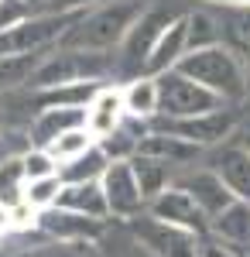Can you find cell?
Instances as JSON below:
<instances>
[{
	"instance_id": "1",
	"label": "cell",
	"mask_w": 250,
	"mask_h": 257,
	"mask_svg": "<svg viewBox=\"0 0 250 257\" xmlns=\"http://www.w3.org/2000/svg\"><path fill=\"white\" fill-rule=\"evenodd\" d=\"M144 11H148L144 0H106L93 11H86L72 24V31L65 35L62 45L89 48V52H116L131 35V28L144 18Z\"/></svg>"
},
{
	"instance_id": "2",
	"label": "cell",
	"mask_w": 250,
	"mask_h": 257,
	"mask_svg": "<svg viewBox=\"0 0 250 257\" xmlns=\"http://www.w3.org/2000/svg\"><path fill=\"white\" fill-rule=\"evenodd\" d=\"M113 69L116 55H110V52L58 45V48L41 55L28 89H55V86H69V82H106Z\"/></svg>"
},
{
	"instance_id": "3",
	"label": "cell",
	"mask_w": 250,
	"mask_h": 257,
	"mask_svg": "<svg viewBox=\"0 0 250 257\" xmlns=\"http://www.w3.org/2000/svg\"><path fill=\"white\" fill-rule=\"evenodd\" d=\"M178 72H185L189 79L202 82L226 103H240L247 99V62L226 45H209V48H192L185 59L178 62Z\"/></svg>"
},
{
	"instance_id": "4",
	"label": "cell",
	"mask_w": 250,
	"mask_h": 257,
	"mask_svg": "<svg viewBox=\"0 0 250 257\" xmlns=\"http://www.w3.org/2000/svg\"><path fill=\"white\" fill-rule=\"evenodd\" d=\"M158 86H161V117L165 120L199 117V113H212V110L230 106L226 99H219L212 89H206L202 82H195V79H189L178 69L161 72L158 76Z\"/></svg>"
},
{
	"instance_id": "5",
	"label": "cell",
	"mask_w": 250,
	"mask_h": 257,
	"mask_svg": "<svg viewBox=\"0 0 250 257\" xmlns=\"http://www.w3.org/2000/svg\"><path fill=\"white\" fill-rule=\"evenodd\" d=\"M35 230H38L45 240H55V243L96 247L110 226H106V219L82 216V213L62 209V206H48V209H41V213H38V219H35Z\"/></svg>"
},
{
	"instance_id": "6",
	"label": "cell",
	"mask_w": 250,
	"mask_h": 257,
	"mask_svg": "<svg viewBox=\"0 0 250 257\" xmlns=\"http://www.w3.org/2000/svg\"><path fill=\"white\" fill-rule=\"evenodd\" d=\"M123 226L158 257H199V240L202 237H195V233L182 230V226H172V223L151 216V213L127 219Z\"/></svg>"
},
{
	"instance_id": "7",
	"label": "cell",
	"mask_w": 250,
	"mask_h": 257,
	"mask_svg": "<svg viewBox=\"0 0 250 257\" xmlns=\"http://www.w3.org/2000/svg\"><path fill=\"white\" fill-rule=\"evenodd\" d=\"M168 21H172L168 11L148 7L144 18L131 28V35L123 38L120 48H116V69H120L127 79H134V76H141V72L148 69V59H151V52H154V45H158V38H161V31L168 28Z\"/></svg>"
},
{
	"instance_id": "8",
	"label": "cell",
	"mask_w": 250,
	"mask_h": 257,
	"mask_svg": "<svg viewBox=\"0 0 250 257\" xmlns=\"http://www.w3.org/2000/svg\"><path fill=\"white\" fill-rule=\"evenodd\" d=\"M99 182H103V192H106L110 219L127 223V219L148 213V199H144V189L137 182L134 161H110Z\"/></svg>"
},
{
	"instance_id": "9",
	"label": "cell",
	"mask_w": 250,
	"mask_h": 257,
	"mask_svg": "<svg viewBox=\"0 0 250 257\" xmlns=\"http://www.w3.org/2000/svg\"><path fill=\"white\" fill-rule=\"evenodd\" d=\"M236 123L240 117L233 113L230 106H223V110H212V113H199V117H182V120H165L158 117L154 127H161V131H172L178 138L192 141L195 148H223L226 141L236 134Z\"/></svg>"
},
{
	"instance_id": "10",
	"label": "cell",
	"mask_w": 250,
	"mask_h": 257,
	"mask_svg": "<svg viewBox=\"0 0 250 257\" xmlns=\"http://www.w3.org/2000/svg\"><path fill=\"white\" fill-rule=\"evenodd\" d=\"M148 213L158 216V219H165V223H172V226L189 230V233H195V237H209V216L202 213V206H199L178 182L168 185L158 199H151Z\"/></svg>"
},
{
	"instance_id": "11",
	"label": "cell",
	"mask_w": 250,
	"mask_h": 257,
	"mask_svg": "<svg viewBox=\"0 0 250 257\" xmlns=\"http://www.w3.org/2000/svg\"><path fill=\"white\" fill-rule=\"evenodd\" d=\"M175 182H178V185H182V189H185V192L202 206V213H206L209 219L219 216L233 199H236L230 192V185L223 182V175H219L212 165H209V168H195V165H189L185 172H178Z\"/></svg>"
},
{
	"instance_id": "12",
	"label": "cell",
	"mask_w": 250,
	"mask_h": 257,
	"mask_svg": "<svg viewBox=\"0 0 250 257\" xmlns=\"http://www.w3.org/2000/svg\"><path fill=\"white\" fill-rule=\"evenodd\" d=\"M86 127V106H38L28 123V144L48 148L55 138Z\"/></svg>"
},
{
	"instance_id": "13",
	"label": "cell",
	"mask_w": 250,
	"mask_h": 257,
	"mask_svg": "<svg viewBox=\"0 0 250 257\" xmlns=\"http://www.w3.org/2000/svg\"><path fill=\"white\" fill-rule=\"evenodd\" d=\"M127 123V106H123V93L120 86H103L96 96L86 103V131L96 141L110 138L113 131H120Z\"/></svg>"
},
{
	"instance_id": "14",
	"label": "cell",
	"mask_w": 250,
	"mask_h": 257,
	"mask_svg": "<svg viewBox=\"0 0 250 257\" xmlns=\"http://www.w3.org/2000/svg\"><path fill=\"white\" fill-rule=\"evenodd\" d=\"M189 55V18L185 14H178V18L168 21V28L161 31V38L154 45L151 59H148V69L144 72H151V76H161V72H168V69H178V62Z\"/></svg>"
},
{
	"instance_id": "15",
	"label": "cell",
	"mask_w": 250,
	"mask_h": 257,
	"mask_svg": "<svg viewBox=\"0 0 250 257\" xmlns=\"http://www.w3.org/2000/svg\"><path fill=\"white\" fill-rule=\"evenodd\" d=\"M137 155H148V158H158L165 161V165H195V158L202 155V148H195L192 141L178 138L172 131H161V127H151L144 138H141V148H137Z\"/></svg>"
},
{
	"instance_id": "16",
	"label": "cell",
	"mask_w": 250,
	"mask_h": 257,
	"mask_svg": "<svg viewBox=\"0 0 250 257\" xmlns=\"http://www.w3.org/2000/svg\"><path fill=\"white\" fill-rule=\"evenodd\" d=\"M212 168L223 175V182L230 185L233 196L250 202V148L243 141H226V144L216 151Z\"/></svg>"
},
{
	"instance_id": "17",
	"label": "cell",
	"mask_w": 250,
	"mask_h": 257,
	"mask_svg": "<svg viewBox=\"0 0 250 257\" xmlns=\"http://www.w3.org/2000/svg\"><path fill=\"white\" fill-rule=\"evenodd\" d=\"M120 93H123V106H127V117L131 120L151 123V120L161 117V86H158V76L141 72V76L123 82Z\"/></svg>"
},
{
	"instance_id": "18",
	"label": "cell",
	"mask_w": 250,
	"mask_h": 257,
	"mask_svg": "<svg viewBox=\"0 0 250 257\" xmlns=\"http://www.w3.org/2000/svg\"><path fill=\"white\" fill-rule=\"evenodd\" d=\"M55 206L72 209V213H82V216L110 219V206H106L103 182H62V192H58Z\"/></svg>"
},
{
	"instance_id": "19",
	"label": "cell",
	"mask_w": 250,
	"mask_h": 257,
	"mask_svg": "<svg viewBox=\"0 0 250 257\" xmlns=\"http://www.w3.org/2000/svg\"><path fill=\"white\" fill-rule=\"evenodd\" d=\"M209 233L230 247H250V202L243 199H233L230 206L209 219Z\"/></svg>"
},
{
	"instance_id": "20",
	"label": "cell",
	"mask_w": 250,
	"mask_h": 257,
	"mask_svg": "<svg viewBox=\"0 0 250 257\" xmlns=\"http://www.w3.org/2000/svg\"><path fill=\"white\" fill-rule=\"evenodd\" d=\"M219 21V41L236 52L240 59H250V7H209Z\"/></svg>"
},
{
	"instance_id": "21",
	"label": "cell",
	"mask_w": 250,
	"mask_h": 257,
	"mask_svg": "<svg viewBox=\"0 0 250 257\" xmlns=\"http://www.w3.org/2000/svg\"><path fill=\"white\" fill-rule=\"evenodd\" d=\"M134 172H137V182H141V189H144V199H148V206H151V199H158L168 185H175V168L172 165H165V161L158 158H148V155H134Z\"/></svg>"
},
{
	"instance_id": "22",
	"label": "cell",
	"mask_w": 250,
	"mask_h": 257,
	"mask_svg": "<svg viewBox=\"0 0 250 257\" xmlns=\"http://www.w3.org/2000/svg\"><path fill=\"white\" fill-rule=\"evenodd\" d=\"M106 165H110V155L96 144V148H89L86 155H79L76 161L62 165L58 175H62V182H99L103 172H106Z\"/></svg>"
},
{
	"instance_id": "23",
	"label": "cell",
	"mask_w": 250,
	"mask_h": 257,
	"mask_svg": "<svg viewBox=\"0 0 250 257\" xmlns=\"http://www.w3.org/2000/svg\"><path fill=\"white\" fill-rule=\"evenodd\" d=\"M96 247H99L103 257H158V254H151V250H148L123 223H120L116 230H106Z\"/></svg>"
},
{
	"instance_id": "24",
	"label": "cell",
	"mask_w": 250,
	"mask_h": 257,
	"mask_svg": "<svg viewBox=\"0 0 250 257\" xmlns=\"http://www.w3.org/2000/svg\"><path fill=\"white\" fill-rule=\"evenodd\" d=\"M185 18H189V52H192V48L223 45V41H219V21H216V14H212L206 4L195 7V11H189Z\"/></svg>"
},
{
	"instance_id": "25",
	"label": "cell",
	"mask_w": 250,
	"mask_h": 257,
	"mask_svg": "<svg viewBox=\"0 0 250 257\" xmlns=\"http://www.w3.org/2000/svg\"><path fill=\"white\" fill-rule=\"evenodd\" d=\"M99 141L86 131V127H76V131H69V134H62V138H55L52 144H48V155L58 161V168L62 165H69V161H76L79 155H86L89 148H96Z\"/></svg>"
},
{
	"instance_id": "26",
	"label": "cell",
	"mask_w": 250,
	"mask_h": 257,
	"mask_svg": "<svg viewBox=\"0 0 250 257\" xmlns=\"http://www.w3.org/2000/svg\"><path fill=\"white\" fill-rule=\"evenodd\" d=\"M24 185H28V175H24L21 155L0 161V202H7V206H24Z\"/></svg>"
},
{
	"instance_id": "27",
	"label": "cell",
	"mask_w": 250,
	"mask_h": 257,
	"mask_svg": "<svg viewBox=\"0 0 250 257\" xmlns=\"http://www.w3.org/2000/svg\"><path fill=\"white\" fill-rule=\"evenodd\" d=\"M58 192H62V175H48V178H31L28 185H24V206L28 209H48V206H55L58 202Z\"/></svg>"
},
{
	"instance_id": "28",
	"label": "cell",
	"mask_w": 250,
	"mask_h": 257,
	"mask_svg": "<svg viewBox=\"0 0 250 257\" xmlns=\"http://www.w3.org/2000/svg\"><path fill=\"white\" fill-rule=\"evenodd\" d=\"M21 165H24V175H28V182H31V178L58 175V161L48 155V148H35V144H28V148L21 151Z\"/></svg>"
},
{
	"instance_id": "29",
	"label": "cell",
	"mask_w": 250,
	"mask_h": 257,
	"mask_svg": "<svg viewBox=\"0 0 250 257\" xmlns=\"http://www.w3.org/2000/svg\"><path fill=\"white\" fill-rule=\"evenodd\" d=\"M35 11H31V4L28 0H0V35L4 31H11V28H18L24 18H31Z\"/></svg>"
},
{
	"instance_id": "30",
	"label": "cell",
	"mask_w": 250,
	"mask_h": 257,
	"mask_svg": "<svg viewBox=\"0 0 250 257\" xmlns=\"http://www.w3.org/2000/svg\"><path fill=\"white\" fill-rule=\"evenodd\" d=\"M99 4H106V0H48L45 11H55V14H86V11H93Z\"/></svg>"
},
{
	"instance_id": "31",
	"label": "cell",
	"mask_w": 250,
	"mask_h": 257,
	"mask_svg": "<svg viewBox=\"0 0 250 257\" xmlns=\"http://www.w3.org/2000/svg\"><path fill=\"white\" fill-rule=\"evenodd\" d=\"M199 257H240V250L230 247V243H223V240H216L209 233V237L199 240Z\"/></svg>"
},
{
	"instance_id": "32",
	"label": "cell",
	"mask_w": 250,
	"mask_h": 257,
	"mask_svg": "<svg viewBox=\"0 0 250 257\" xmlns=\"http://www.w3.org/2000/svg\"><path fill=\"white\" fill-rule=\"evenodd\" d=\"M31 257H86V254H82V247H76V243H55V240H48L45 247L31 250Z\"/></svg>"
},
{
	"instance_id": "33",
	"label": "cell",
	"mask_w": 250,
	"mask_h": 257,
	"mask_svg": "<svg viewBox=\"0 0 250 257\" xmlns=\"http://www.w3.org/2000/svg\"><path fill=\"white\" fill-rule=\"evenodd\" d=\"M206 7H250V0H199Z\"/></svg>"
},
{
	"instance_id": "34",
	"label": "cell",
	"mask_w": 250,
	"mask_h": 257,
	"mask_svg": "<svg viewBox=\"0 0 250 257\" xmlns=\"http://www.w3.org/2000/svg\"><path fill=\"white\" fill-rule=\"evenodd\" d=\"M7 158H14V155H11V151L4 148V138H0V161H7Z\"/></svg>"
},
{
	"instance_id": "35",
	"label": "cell",
	"mask_w": 250,
	"mask_h": 257,
	"mask_svg": "<svg viewBox=\"0 0 250 257\" xmlns=\"http://www.w3.org/2000/svg\"><path fill=\"white\" fill-rule=\"evenodd\" d=\"M243 144L250 148V117H247V123H243Z\"/></svg>"
},
{
	"instance_id": "36",
	"label": "cell",
	"mask_w": 250,
	"mask_h": 257,
	"mask_svg": "<svg viewBox=\"0 0 250 257\" xmlns=\"http://www.w3.org/2000/svg\"><path fill=\"white\" fill-rule=\"evenodd\" d=\"M240 257H250V247H240Z\"/></svg>"
},
{
	"instance_id": "37",
	"label": "cell",
	"mask_w": 250,
	"mask_h": 257,
	"mask_svg": "<svg viewBox=\"0 0 250 257\" xmlns=\"http://www.w3.org/2000/svg\"><path fill=\"white\" fill-rule=\"evenodd\" d=\"M0 123H4V96H0Z\"/></svg>"
},
{
	"instance_id": "38",
	"label": "cell",
	"mask_w": 250,
	"mask_h": 257,
	"mask_svg": "<svg viewBox=\"0 0 250 257\" xmlns=\"http://www.w3.org/2000/svg\"><path fill=\"white\" fill-rule=\"evenodd\" d=\"M247 86H250V59H247Z\"/></svg>"
},
{
	"instance_id": "39",
	"label": "cell",
	"mask_w": 250,
	"mask_h": 257,
	"mask_svg": "<svg viewBox=\"0 0 250 257\" xmlns=\"http://www.w3.org/2000/svg\"><path fill=\"white\" fill-rule=\"evenodd\" d=\"M0 257H11V254H4V250H0Z\"/></svg>"
}]
</instances>
